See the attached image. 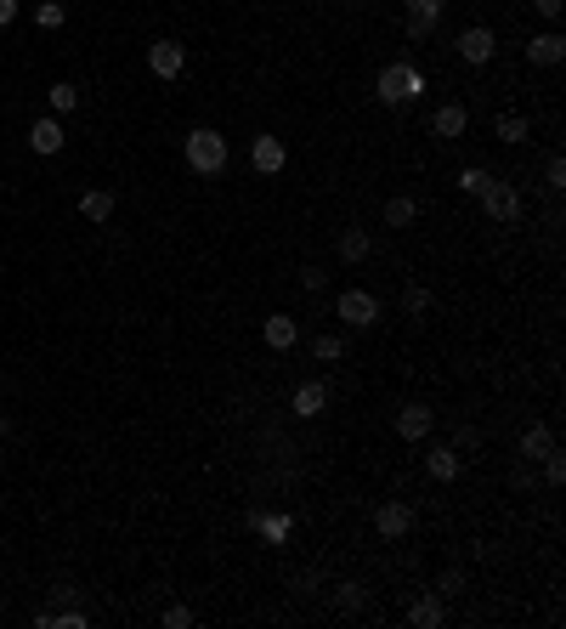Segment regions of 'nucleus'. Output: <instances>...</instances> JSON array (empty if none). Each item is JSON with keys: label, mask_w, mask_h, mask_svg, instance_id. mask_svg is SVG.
Instances as JSON below:
<instances>
[{"label": "nucleus", "mask_w": 566, "mask_h": 629, "mask_svg": "<svg viewBox=\"0 0 566 629\" xmlns=\"http://www.w3.org/2000/svg\"><path fill=\"white\" fill-rule=\"evenodd\" d=\"M374 528H379V539H403V533L414 528V511H408L403 499H386V504L374 511Z\"/></svg>", "instance_id": "obj_7"}, {"label": "nucleus", "mask_w": 566, "mask_h": 629, "mask_svg": "<svg viewBox=\"0 0 566 629\" xmlns=\"http://www.w3.org/2000/svg\"><path fill=\"white\" fill-rule=\"evenodd\" d=\"M334 312H340L351 329H369V324H379V301L369 295V289H346V295L334 301Z\"/></svg>", "instance_id": "obj_4"}, {"label": "nucleus", "mask_w": 566, "mask_h": 629, "mask_svg": "<svg viewBox=\"0 0 566 629\" xmlns=\"http://www.w3.org/2000/svg\"><path fill=\"white\" fill-rule=\"evenodd\" d=\"M403 312H408V318L431 312V289H419V284H414V289H408V295H403Z\"/></svg>", "instance_id": "obj_28"}, {"label": "nucleus", "mask_w": 566, "mask_h": 629, "mask_svg": "<svg viewBox=\"0 0 566 629\" xmlns=\"http://www.w3.org/2000/svg\"><path fill=\"white\" fill-rule=\"evenodd\" d=\"M323 403H329V391L317 386V380H306V386L295 391V403H289V408H295L300 420H312V414H323Z\"/></svg>", "instance_id": "obj_15"}, {"label": "nucleus", "mask_w": 566, "mask_h": 629, "mask_svg": "<svg viewBox=\"0 0 566 629\" xmlns=\"http://www.w3.org/2000/svg\"><path fill=\"white\" fill-rule=\"evenodd\" d=\"M549 448H555V437H549V425H532V431L522 437V454H527V459H544Z\"/></svg>", "instance_id": "obj_20"}, {"label": "nucleus", "mask_w": 566, "mask_h": 629, "mask_svg": "<svg viewBox=\"0 0 566 629\" xmlns=\"http://www.w3.org/2000/svg\"><path fill=\"white\" fill-rule=\"evenodd\" d=\"M408 624H419V629H436V624H442V595H425V601H414V612H408Z\"/></svg>", "instance_id": "obj_18"}, {"label": "nucleus", "mask_w": 566, "mask_h": 629, "mask_svg": "<svg viewBox=\"0 0 566 629\" xmlns=\"http://www.w3.org/2000/svg\"><path fill=\"white\" fill-rule=\"evenodd\" d=\"M431 425H436V414L425 408V403H403V408H396V437H403V442L431 437Z\"/></svg>", "instance_id": "obj_6"}, {"label": "nucleus", "mask_w": 566, "mask_h": 629, "mask_svg": "<svg viewBox=\"0 0 566 629\" xmlns=\"http://www.w3.org/2000/svg\"><path fill=\"white\" fill-rule=\"evenodd\" d=\"M250 159H255V171H261V176H278L283 165H289V148L278 142V136H255V142H250Z\"/></svg>", "instance_id": "obj_8"}, {"label": "nucleus", "mask_w": 566, "mask_h": 629, "mask_svg": "<svg viewBox=\"0 0 566 629\" xmlns=\"http://www.w3.org/2000/svg\"><path fill=\"white\" fill-rule=\"evenodd\" d=\"M482 188H487V171H476V165L458 171V193H482Z\"/></svg>", "instance_id": "obj_30"}, {"label": "nucleus", "mask_w": 566, "mask_h": 629, "mask_svg": "<svg viewBox=\"0 0 566 629\" xmlns=\"http://www.w3.org/2000/svg\"><path fill=\"white\" fill-rule=\"evenodd\" d=\"M80 216L102 227V222L114 216V193H108V188H91V193H80Z\"/></svg>", "instance_id": "obj_14"}, {"label": "nucleus", "mask_w": 566, "mask_h": 629, "mask_svg": "<svg viewBox=\"0 0 566 629\" xmlns=\"http://www.w3.org/2000/svg\"><path fill=\"white\" fill-rule=\"evenodd\" d=\"M465 125H470V114L458 109V102H448V109H436V119H431V131L442 136V142H453V136H465Z\"/></svg>", "instance_id": "obj_13"}, {"label": "nucleus", "mask_w": 566, "mask_h": 629, "mask_svg": "<svg viewBox=\"0 0 566 629\" xmlns=\"http://www.w3.org/2000/svg\"><path fill=\"white\" fill-rule=\"evenodd\" d=\"M63 18H68L63 0H40V6H35V23H40V28H63Z\"/></svg>", "instance_id": "obj_27"}, {"label": "nucleus", "mask_w": 566, "mask_h": 629, "mask_svg": "<svg viewBox=\"0 0 566 629\" xmlns=\"http://www.w3.org/2000/svg\"><path fill=\"white\" fill-rule=\"evenodd\" d=\"M544 181L561 193V188H566V165H561V159H549V165H544Z\"/></svg>", "instance_id": "obj_32"}, {"label": "nucleus", "mask_w": 566, "mask_h": 629, "mask_svg": "<svg viewBox=\"0 0 566 629\" xmlns=\"http://www.w3.org/2000/svg\"><path fill=\"white\" fill-rule=\"evenodd\" d=\"M312 358H317V363H340V358H346V341H340V335H317V341H312Z\"/></svg>", "instance_id": "obj_23"}, {"label": "nucleus", "mask_w": 566, "mask_h": 629, "mask_svg": "<svg viewBox=\"0 0 566 629\" xmlns=\"http://www.w3.org/2000/svg\"><path fill=\"white\" fill-rule=\"evenodd\" d=\"M442 18V0H408V40H431Z\"/></svg>", "instance_id": "obj_11"}, {"label": "nucleus", "mask_w": 566, "mask_h": 629, "mask_svg": "<svg viewBox=\"0 0 566 629\" xmlns=\"http://www.w3.org/2000/svg\"><path fill=\"white\" fill-rule=\"evenodd\" d=\"M250 528H261L267 539H278V544L289 539V516H261V511H255V516H250Z\"/></svg>", "instance_id": "obj_25"}, {"label": "nucleus", "mask_w": 566, "mask_h": 629, "mask_svg": "<svg viewBox=\"0 0 566 629\" xmlns=\"http://www.w3.org/2000/svg\"><path fill=\"white\" fill-rule=\"evenodd\" d=\"M261 335H267V346H272V351H289V346L300 341L295 318H267V329H261Z\"/></svg>", "instance_id": "obj_16"}, {"label": "nucleus", "mask_w": 566, "mask_h": 629, "mask_svg": "<svg viewBox=\"0 0 566 629\" xmlns=\"http://www.w3.org/2000/svg\"><path fill=\"white\" fill-rule=\"evenodd\" d=\"M544 477L555 482V488L566 482V459H561V448H549V454H544Z\"/></svg>", "instance_id": "obj_29"}, {"label": "nucleus", "mask_w": 566, "mask_h": 629, "mask_svg": "<svg viewBox=\"0 0 566 629\" xmlns=\"http://www.w3.org/2000/svg\"><path fill=\"white\" fill-rule=\"evenodd\" d=\"M493 52H498V40H493V28H465V35H458V57H465V63H493Z\"/></svg>", "instance_id": "obj_9"}, {"label": "nucleus", "mask_w": 566, "mask_h": 629, "mask_svg": "<svg viewBox=\"0 0 566 629\" xmlns=\"http://www.w3.org/2000/svg\"><path fill=\"white\" fill-rule=\"evenodd\" d=\"M147 69L159 74V80H176V74L187 69V45H176V40H153V45H147Z\"/></svg>", "instance_id": "obj_5"}, {"label": "nucleus", "mask_w": 566, "mask_h": 629, "mask_svg": "<svg viewBox=\"0 0 566 629\" xmlns=\"http://www.w3.org/2000/svg\"><path fill=\"white\" fill-rule=\"evenodd\" d=\"M63 119H35V131H28V148L35 153H63Z\"/></svg>", "instance_id": "obj_12"}, {"label": "nucleus", "mask_w": 566, "mask_h": 629, "mask_svg": "<svg viewBox=\"0 0 566 629\" xmlns=\"http://www.w3.org/2000/svg\"><path fill=\"white\" fill-rule=\"evenodd\" d=\"M561 57H566V40L555 35V28H549V35H532V40H527V63H532V69H555Z\"/></svg>", "instance_id": "obj_10"}, {"label": "nucleus", "mask_w": 566, "mask_h": 629, "mask_svg": "<svg viewBox=\"0 0 566 629\" xmlns=\"http://www.w3.org/2000/svg\"><path fill=\"white\" fill-rule=\"evenodd\" d=\"M363 601H369V595H363V585H351V578L334 590V607H340V612H363Z\"/></svg>", "instance_id": "obj_26"}, {"label": "nucleus", "mask_w": 566, "mask_h": 629, "mask_svg": "<svg viewBox=\"0 0 566 629\" xmlns=\"http://www.w3.org/2000/svg\"><path fill=\"white\" fill-rule=\"evenodd\" d=\"M187 624H193L187 607H164V629H187Z\"/></svg>", "instance_id": "obj_31"}, {"label": "nucleus", "mask_w": 566, "mask_h": 629, "mask_svg": "<svg viewBox=\"0 0 566 629\" xmlns=\"http://www.w3.org/2000/svg\"><path fill=\"white\" fill-rule=\"evenodd\" d=\"M414 216H419V205H414V198H391V205H386V227H408Z\"/></svg>", "instance_id": "obj_24"}, {"label": "nucleus", "mask_w": 566, "mask_h": 629, "mask_svg": "<svg viewBox=\"0 0 566 629\" xmlns=\"http://www.w3.org/2000/svg\"><path fill=\"white\" fill-rule=\"evenodd\" d=\"M52 618H57V629H85V612L80 607H74V612H52Z\"/></svg>", "instance_id": "obj_33"}, {"label": "nucleus", "mask_w": 566, "mask_h": 629, "mask_svg": "<svg viewBox=\"0 0 566 629\" xmlns=\"http://www.w3.org/2000/svg\"><path fill=\"white\" fill-rule=\"evenodd\" d=\"M187 165H193L198 176H221L227 171V136L210 131V125L187 131Z\"/></svg>", "instance_id": "obj_1"}, {"label": "nucleus", "mask_w": 566, "mask_h": 629, "mask_svg": "<svg viewBox=\"0 0 566 629\" xmlns=\"http://www.w3.org/2000/svg\"><path fill=\"white\" fill-rule=\"evenodd\" d=\"M369 250H374V244H369V233H363V227H351V233H340V261H363Z\"/></svg>", "instance_id": "obj_19"}, {"label": "nucleus", "mask_w": 566, "mask_h": 629, "mask_svg": "<svg viewBox=\"0 0 566 629\" xmlns=\"http://www.w3.org/2000/svg\"><path fill=\"white\" fill-rule=\"evenodd\" d=\"M12 18H18V0H0V28H6Z\"/></svg>", "instance_id": "obj_36"}, {"label": "nucleus", "mask_w": 566, "mask_h": 629, "mask_svg": "<svg viewBox=\"0 0 566 629\" xmlns=\"http://www.w3.org/2000/svg\"><path fill=\"white\" fill-rule=\"evenodd\" d=\"M476 198L487 205V216H493V222H515V216H522V193H515L510 181H493V176H487V188H482Z\"/></svg>", "instance_id": "obj_3"}, {"label": "nucleus", "mask_w": 566, "mask_h": 629, "mask_svg": "<svg viewBox=\"0 0 566 629\" xmlns=\"http://www.w3.org/2000/svg\"><path fill=\"white\" fill-rule=\"evenodd\" d=\"M453 590H465V573H442V585H436V595H453Z\"/></svg>", "instance_id": "obj_34"}, {"label": "nucleus", "mask_w": 566, "mask_h": 629, "mask_svg": "<svg viewBox=\"0 0 566 629\" xmlns=\"http://www.w3.org/2000/svg\"><path fill=\"white\" fill-rule=\"evenodd\" d=\"M419 97V74L414 69H403V63H391V69H379V102H414Z\"/></svg>", "instance_id": "obj_2"}, {"label": "nucleus", "mask_w": 566, "mask_h": 629, "mask_svg": "<svg viewBox=\"0 0 566 629\" xmlns=\"http://www.w3.org/2000/svg\"><path fill=\"white\" fill-rule=\"evenodd\" d=\"M425 471H431L436 482H453L458 477V454L453 448H431V454H425Z\"/></svg>", "instance_id": "obj_17"}, {"label": "nucleus", "mask_w": 566, "mask_h": 629, "mask_svg": "<svg viewBox=\"0 0 566 629\" xmlns=\"http://www.w3.org/2000/svg\"><path fill=\"white\" fill-rule=\"evenodd\" d=\"M532 6H538V12H544V18H549V23H555V18H561V0H532Z\"/></svg>", "instance_id": "obj_35"}, {"label": "nucleus", "mask_w": 566, "mask_h": 629, "mask_svg": "<svg viewBox=\"0 0 566 629\" xmlns=\"http://www.w3.org/2000/svg\"><path fill=\"white\" fill-rule=\"evenodd\" d=\"M45 97H52V109H57V114H74V109H80V85H68V80H57L52 91H45Z\"/></svg>", "instance_id": "obj_21"}, {"label": "nucleus", "mask_w": 566, "mask_h": 629, "mask_svg": "<svg viewBox=\"0 0 566 629\" xmlns=\"http://www.w3.org/2000/svg\"><path fill=\"white\" fill-rule=\"evenodd\" d=\"M493 131H498V142H510V148H515V142H527V119H522V114H498V125H493Z\"/></svg>", "instance_id": "obj_22"}]
</instances>
